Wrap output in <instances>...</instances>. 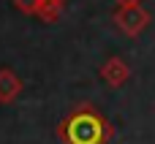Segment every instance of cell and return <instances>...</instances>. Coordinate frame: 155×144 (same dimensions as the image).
Masks as SVG:
<instances>
[{
  "mask_svg": "<svg viewBox=\"0 0 155 144\" xmlns=\"http://www.w3.org/2000/svg\"><path fill=\"white\" fill-rule=\"evenodd\" d=\"M38 3H41V0H14V5H16L22 14H35V11H38Z\"/></svg>",
  "mask_w": 155,
  "mask_h": 144,
  "instance_id": "cell-6",
  "label": "cell"
},
{
  "mask_svg": "<svg viewBox=\"0 0 155 144\" xmlns=\"http://www.w3.org/2000/svg\"><path fill=\"white\" fill-rule=\"evenodd\" d=\"M22 93V79L11 68H0V103H11Z\"/></svg>",
  "mask_w": 155,
  "mask_h": 144,
  "instance_id": "cell-4",
  "label": "cell"
},
{
  "mask_svg": "<svg viewBox=\"0 0 155 144\" xmlns=\"http://www.w3.org/2000/svg\"><path fill=\"white\" fill-rule=\"evenodd\" d=\"M114 25H117V30L123 33V35H128V38H136V35H142L144 30H147V25H150V11L144 8V5H139V0H134V3H120V8L114 11Z\"/></svg>",
  "mask_w": 155,
  "mask_h": 144,
  "instance_id": "cell-2",
  "label": "cell"
},
{
  "mask_svg": "<svg viewBox=\"0 0 155 144\" xmlns=\"http://www.w3.org/2000/svg\"><path fill=\"white\" fill-rule=\"evenodd\" d=\"M101 79L109 84V87H123L128 79H131V68L123 57H109L104 65H101Z\"/></svg>",
  "mask_w": 155,
  "mask_h": 144,
  "instance_id": "cell-3",
  "label": "cell"
},
{
  "mask_svg": "<svg viewBox=\"0 0 155 144\" xmlns=\"http://www.w3.org/2000/svg\"><path fill=\"white\" fill-rule=\"evenodd\" d=\"M57 136L65 144H109L114 136V128L98 109L84 103L57 125Z\"/></svg>",
  "mask_w": 155,
  "mask_h": 144,
  "instance_id": "cell-1",
  "label": "cell"
},
{
  "mask_svg": "<svg viewBox=\"0 0 155 144\" xmlns=\"http://www.w3.org/2000/svg\"><path fill=\"white\" fill-rule=\"evenodd\" d=\"M63 5H65V0H41L35 16L44 19V22H57L60 14H63Z\"/></svg>",
  "mask_w": 155,
  "mask_h": 144,
  "instance_id": "cell-5",
  "label": "cell"
},
{
  "mask_svg": "<svg viewBox=\"0 0 155 144\" xmlns=\"http://www.w3.org/2000/svg\"><path fill=\"white\" fill-rule=\"evenodd\" d=\"M117 3H134V0H117Z\"/></svg>",
  "mask_w": 155,
  "mask_h": 144,
  "instance_id": "cell-7",
  "label": "cell"
}]
</instances>
